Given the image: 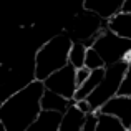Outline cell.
I'll return each mask as SVG.
<instances>
[{
    "mask_svg": "<svg viewBox=\"0 0 131 131\" xmlns=\"http://www.w3.org/2000/svg\"><path fill=\"white\" fill-rule=\"evenodd\" d=\"M43 81L33 80L27 86L15 91L3 101L0 108V125L5 131H27L42 113Z\"/></svg>",
    "mask_w": 131,
    "mask_h": 131,
    "instance_id": "1",
    "label": "cell"
},
{
    "mask_svg": "<svg viewBox=\"0 0 131 131\" xmlns=\"http://www.w3.org/2000/svg\"><path fill=\"white\" fill-rule=\"evenodd\" d=\"M73 40L67 33H60L50 38L35 53V70L33 77L38 81H45L50 75L68 65V57Z\"/></svg>",
    "mask_w": 131,
    "mask_h": 131,
    "instance_id": "2",
    "label": "cell"
},
{
    "mask_svg": "<svg viewBox=\"0 0 131 131\" xmlns=\"http://www.w3.org/2000/svg\"><path fill=\"white\" fill-rule=\"evenodd\" d=\"M126 67H128L126 61H119L116 65L105 68V77H103L101 83L86 98L90 106H91V113L100 111L111 98L118 96V91L121 88L123 78H125V73H126Z\"/></svg>",
    "mask_w": 131,
    "mask_h": 131,
    "instance_id": "3",
    "label": "cell"
},
{
    "mask_svg": "<svg viewBox=\"0 0 131 131\" xmlns=\"http://www.w3.org/2000/svg\"><path fill=\"white\" fill-rule=\"evenodd\" d=\"M91 48L101 57L105 67H111L119 61H125V58L131 53V40L121 38L110 30L103 28L96 35V40Z\"/></svg>",
    "mask_w": 131,
    "mask_h": 131,
    "instance_id": "4",
    "label": "cell"
},
{
    "mask_svg": "<svg viewBox=\"0 0 131 131\" xmlns=\"http://www.w3.org/2000/svg\"><path fill=\"white\" fill-rule=\"evenodd\" d=\"M43 85H45V90H50V91L63 96L65 100L71 101V100H75V93L78 90V86H77V70L68 63L65 68H61V70L55 71L53 75H50L43 81Z\"/></svg>",
    "mask_w": 131,
    "mask_h": 131,
    "instance_id": "5",
    "label": "cell"
},
{
    "mask_svg": "<svg viewBox=\"0 0 131 131\" xmlns=\"http://www.w3.org/2000/svg\"><path fill=\"white\" fill-rule=\"evenodd\" d=\"M96 113L115 116L121 121V125L126 129H129L131 128V96H115Z\"/></svg>",
    "mask_w": 131,
    "mask_h": 131,
    "instance_id": "6",
    "label": "cell"
},
{
    "mask_svg": "<svg viewBox=\"0 0 131 131\" xmlns=\"http://www.w3.org/2000/svg\"><path fill=\"white\" fill-rule=\"evenodd\" d=\"M123 2L121 0H86L83 3V8L86 12L96 15L100 20L110 22L115 15L121 12Z\"/></svg>",
    "mask_w": 131,
    "mask_h": 131,
    "instance_id": "7",
    "label": "cell"
},
{
    "mask_svg": "<svg viewBox=\"0 0 131 131\" xmlns=\"http://www.w3.org/2000/svg\"><path fill=\"white\" fill-rule=\"evenodd\" d=\"M75 103H77L75 100L68 101L63 96L57 95V93L50 91V90H45L40 105H42V111H55V113H60V115H65V111Z\"/></svg>",
    "mask_w": 131,
    "mask_h": 131,
    "instance_id": "8",
    "label": "cell"
},
{
    "mask_svg": "<svg viewBox=\"0 0 131 131\" xmlns=\"http://www.w3.org/2000/svg\"><path fill=\"white\" fill-rule=\"evenodd\" d=\"M85 121H86V115L81 113L77 108V103H75L61 116V123H60V129L58 131H81Z\"/></svg>",
    "mask_w": 131,
    "mask_h": 131,
    "instance_id": "9",
    "label": "cell"
},
{
    "mask_svg": "<svg viewBox=\"0 0 131 131\" xmlns=\"http://www.w3.org/2000/svg\"><path fill=\"white\" fill-rule=\"evenodd\" d=\"M61 116L63 115L55 111H42L40 116L28 126L27 131H58L61 123Z\"/></svg>",
    "mask_w": 131,
    "mask_h": 131,
    "instance_id": "10",
    "label": "cell"
},
{
    "mask_svg": "<svg viewBox=\"0 0 131 131\" xmlns=\"http://www.w3.org/2000/svg\"><path fill=\"white\" fill-rule=\"evenodd\" d=\"M106 30H110L111 33L121 37V38L131 40V15L119 12L110 22H106Z\"/></svg>",
    "mask_w": 131,
    "mask_h": 131,
    "instance_id": "11",
    "label": "cell"
},
{
    "mask_svg": "<svg viewBox=\"0 0 131 131\" xmlns=\"http://www.w3.org/2000/svg\"><path fill=\"white\" fill-rule=\"evenodd\" d=\"M85 58H86V47L81 42H73L70 50V57H68V63L75 70H80V68L85 67Z\"/></svg>",
    "mask_w": 131,
    "mask_h": 131,
    "instance_id": "12",
    "label": "cell"
},
{
    "mask_svg": "<svg viewBox=\"0 0 131 131\" xmlns=\"http://www.w3.org/2000/svg\"><path fill=\"white\" fill-rule=\"evenodd\" d=\"M98 115V126L96 131H128L125 126L121 125L118 118L110 115H101V113H96Z\"/></svg>",
    "mask_w": 131,
    "mask_h": 131,
    "instance_id": "13",
    "label": "cell"
},
{
    "mask_svg": "<svg viewBox=\"0 0 131 131\" xmlns=\"http://www.w3.org/2000/svg\"><path fill=\"white\" fill-rule=\"evenodd\" d=\"M85 67L88 70H100V68H106L105 67V61L101 60L98 53H96L93 48H86V58H85Z\"/></svg>",
    "mask_w": 131,
    "mask_h": 131,
    "instance_id": "14",
    "label": "cell"
},
{
    "mask_svg": "<svg viewBox=\"0 0 131 131\" xmlns=\"http://www.w3.org/2000/svg\"><path fill=\"white\" fill-rule=\"evenodd\" d=\"M118 96H131V60L128 61L126 73H125V78H123L121 88L118 91Z\"/></svg>",
    "mask_w": 131,
    "mask_h": 131,
    "instance_id": "15",
    "label": "cell"
},
{
    "mask_svg": "<svg viewBox=\"0 0 131 131\" xmlns=\"http://www.w3.org/2000/svg\"><path fill=\"white\" fill-rule=\"evenodd\" d=\"M96 126H98V115L90 113V115H86V121H85L81 131H96Z\"/></svg>",
    "mask_w": 131,
    "mask_h": 131,
    "instance_id": "16",
    "label": "cell"
},
{
    "mask_svg": "<svg viewBox=\"0 0 131 131\" xmlns=\"http://www.w3.org/2000/svg\"><path fill=\"white\" fill-rule=\"evenodd\" d=\"M91 75V70H88L86 67H83V68H80V70H77V86L80 88L81 85L85 83V81L88 80V77Z\"/></svg>",
    "mask_w": 131,
    "mask_h": 131,
    "instance_id": "17",
    "label": "cell"
},
{
    "mask_svg": "<svg viewBox=\"0 0 131 131\" xmlns=\"http://www.w3.org/2000/svg\"><path fill=\"white\" fill-rule=\"evenodd\" d=\"M77 108L80 110L81 113H85V115H90V113H91V106H90L88 100H80V101H77Z\"/></svg>",
    "mask_w": 131,
    "mask_h": 131,
    "instance_id": "18",
    "label": "cell"
},
{
    "mask_svg": "<svg viewBox=\"0 0 131 131\" xmlns=\"http://www.w3.org/2000/svg\"><path fill=\"white\" fill-rule=\"evenodd\" d=\"M121 12L123 13H129V15H131V0H123Z\"/></svg>",
    "mask_w": 131,
    "mask_h": 131,
    "instance_id": "19",
    "label": "cell"
},
{
    "mask_svg": "<svg viewBox=\"0 0 131 131\" xmlns=\"http://www.w3.org/2000/svg\"><path fill=\"white\" fill-rule=\"evenodd\" d=\"M2 105H3V101H0V108H2Z\"/></svg>",
    "mask_w": 131,
    "mask_h": 131,
    "instance_id": "20",
    "label": "cell"
},
{
    "mask_svg": "<svg viewBox=\"0 0 131 131\" xmlns=\"http://www.w3.org/2000/svg\"><path fill=\"white\" fill-rule=\"evenodd\" d=\"M128 131H131V128H129V129H128Z\"/></svg>",
    "mask_w": 131,
    "mask_h": 131,
    "instance_id": "21",
    "label": "cell"
}]
</instances>
